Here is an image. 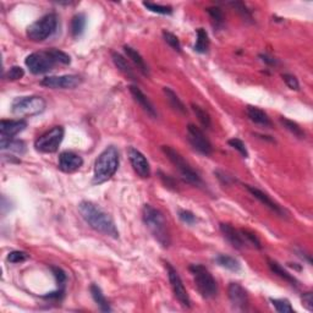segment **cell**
I'll list each match as a JSON object with an SVG mask.
<instances>
[{
  "label": "cell",
  "instance_id": "obj_18",
  "mask_svg": "<svg viewBox=\"0 0 313 313\" xmlns=\"http://www.w3.org/2000/svg\"><path fill=\"white\" fill-rule=\"evenodd\" d=\"M220 231L224 235V238L228 240V242L236 250H242L246 247V242H245L244 238H242L241 231H238L234 229L230 224H220Z\"/></svg>",
  "mask_w": 313,
  "mask_h": 313
},
{
  "label": "cell",
  "instance_id": "obj_13",
  "mask_svg": "<svg viewBox=\"0 0 313 313\" xmlns=\"http://www.w3.org/2000/svg\"><path fill=\"white\" fill-rule=\"evenodd\" d=\"M127 153L128 159H130L131 165H132L136 174L142 179H147V177L151 176V166H149L147 158L143 156L139 149L133 147L128 148Z\"/></svg>",
  "mask_w": 313,
  "mask_h": 313
},
{
  "label": "cell",
  "instance_id": "obj_44",
  "mask_svg": "<svg viewBox=\"0 0 313 313\" xmlns=\"http://www.w3.org/2000/svg\"><path fill=\"white\" fill-rule=\"evenodd\" d=\"M283 80H284V82L286 83V86L289 87V88L295 90V91H297L298 88H300V83H298L297 78L295 77V76H292L290 74H284Z\"/></svg>",
  "mask_w": 313,
  "mask_h": 313
},
{
  "label": "cell",
  "instance_id": "obj_22",
  "mask_svg": "<svg viewBox=\"0 0 313 313\" xmlns=\"http://www.w3.org/2000/svg\"><path fill=\"white\" fill-rule=\"evenodd\" d=\"M90 291H91V295H92L93 300H95V302L97 303L102 312H110V311H112V307H110L109 302H108V300L105 298L104 294L102 292L101 288H99L98 285H96V284H92V285L90 286Z\"/></svg>",
  "mask_w": 313,
  "mask_h": 313
},
{
  "label": "cell",
  "instance_id": "obj_9",
  "mask_svg": "<svg viewBox=\"0 0 313 313\" xmlns=\"http://www.w3.org/2000/svg\"><path fill=\"white\" fill-rule=\"evenodd\" d=\"M25 64L33 75H42L51 71L57 63L53 59L52 55L49 54V52L47 51L32 53L26 58Z\"/></svg>",
  "mask_w": 313,
  "mask_h": 313
},
{
  "label": "cell",
  "instance_id": "obj_14",
  "mask_svg": "<svg viewBox=\"0 0 313 313\" xmlns=\"http://www.w3.org/2000/svg\"><path fill=\"white\" fill-rule=\"evenodd\" d=\"M228 296L234 308L245 311L248 307L247 291L239 283H230L228 288Z\"/></svg>",
  "mask_w": 313,
  "mask_h": 313
},
{
  "label": "cell",
  "instance_id": "obj_12",
  "mask_svg": "<svg viewBox=\"0 0 313 313\" xmlns=\"http://www.w3.org/2000/svg\"><path fill=\"white\" fill-rule=\"evenodd\" d=\"M187 139H189V142L191 143L192 147L198 153L203 154V156H210L212 154V145H210L208 139L204 136V133L197 126L192 124L187 126Z\"/></svg>",
  "mask_w": 313,
  "mask_h": 313
},
{
  "label": "cell",
  "instance_id": "obj_4",
  "mask_svg": "<svg viewBox=\"0 0 313 313\" xmlns=\"http://www.w3.org/2000/svg\"><path fill=\"white\" fill-rule=\"evenodd\" d=\"M190 272L194 276L195 285L202 297L213 298L218 294V285L210 272L201 264H192Z\"/></svg>",
  "mask_w": 313,
  "mask_h": 313
},
{
  "label": "cell",
  "instance_id": "obj_45",
  "mask_svg": "<svg viewBox=\"0 0 313 313\" xmlns=\"http://www.w3.org/2000/svg\"><path fill=\"white\" fill-rule=\"evenodd\" d=\"M302 305L303 307H306L309 312L313 311V296L312 292H305L302 295Z\"/></svg>",
  "mask_w": 313,
  "mask_h": 313
},
{
  "label": "cell",
  "instance_id": "obj_10",
  "mask_svg": "<svg viewBox=\"0 0 313 313\" xmlns=\"http://www.w3.org/2000/svg\"><path fill=\"white\" fill-rule=\"evenodd\" d=\"M82 83V78L78 75L47 76L40 81L43 87L52 90H74Z\"/></svg>",
  "mask_w": 313,
  "mask_h": 313
},
{
  "label": "cell",
  "instance_id": "obj_46",
  "mask_svg": "<svg viewBox=\"0 0 313 313\" xmlns=\"http://www.w3.org/2000/svg\"><path fill=\"white\" fill-rule=\"evenodd\" d=\"M259 58H261L262 61H264L265 64H268V65H277V60L274 59V58L269 57V55H267V54L259 55Z\"/></svg>",
  "mask_w": 313,
  "mask_h": 313
},
{
  "label": "cell",
  "instance_id": "obj_1",
  "mask_svg": "<svg viewBox=\"0 0 313 313\" xmlns=\"http://www.w3.org/2000/svg\"><path fill=\"white\" fill-rule=\"evenodd\" d=\"M78 210H80L84 221L93 230L101 233L102 235L108 236V238H119V230L114 219L97 204L90 201H83L78 206Z\"/></svg>",
  "mask_w": 313,
  "mask_h": 313
},
{
  "label": "cell",
  "instance_id": "obj_24",
  "mask_svg": "<svg viewBox=\"0 0 313 313\" xmlns=\"http://www.w3.org/2000/svg\"><path fill=\"white\" fill-rule=\"evenodd\" d=\"M164 95L166 97V101L169 102V104H170V107L172 108L174 110H176L177 113L180 114H187V109L185 107V104L183 103V101L179 98V96L176 95V93L174 92L171 88H169V87H164Z\"/></svg>",
  "mask_w": 313,
  "mask_h": 313
},
{
  "label": "cell",
  "instance_id": "obj_25",
  "mask_svg": "<svg viewBox=\"0 0 313 313\" xmlns=\"http://www.w3.org/2000/svg\"><path fill=\"white\" fill-rule=\"evenodd\" d=\"M112 58H113L114 64H115V66L118 67V69L122 72V74L126 75L128 78H131V80L136 81V76H135L133 70L131 69V66L128 65L127 60L125 59V58L122 57L121 54H119V53H116V52H113Z\"/></svg>",
  "mask_w": 313,
  "mask_h": 313
},
{
  "label": "cell",
  "instance_id": "obj_2",
  "mask_svg": "<svg viewBox=\"0 0 313 313\" xmlns=\"http://www.w3.org/2000/svg\"><path fill=\"white\" fill-rule=\"evenodd\" d=\"M143 223L151 231L153 238L162 245L163 247H169L170 245V234L168 230V224L164 214L159 209L154 208L151 204H145L142 209Z\"/></svg>",
  "mask_w": 313,
  "mask_h": 313
},
{
  "label": "cell",
  "instance_id": "obj_38",
  "mask_svg": "<svg viewBox=\"0 0 313 313\" xmlns=\"http://www.w3.org/2000/svg\"><path fill=\"white\" fill-rule=\"evenodd\" d=\"M242 234V238H244L245 242H246V245H251V246L258 248V250H261L262 245L261 241H259L258 239H257V236L254 235V234L251 233V231L248 230H240Z\"/></svg>",
  "mask_w": 313,
  "mask_h": 313
},
{
  "label": "cell",
  "instance_id": "obj_20",
  "mask_svg": "<svg viewBox=\"0 0 313 313\" xmlns=\"http://www.w3.org/2000/svg\"><path fill=\"white\" fill-rule=\"evenodd\" d=\"M246 113L251 121H253L254 124L262 125V126H272L271 119H269L267 114L263 112L262 109H259V108L248 105L246 108Z\"/></svg>",
  "mask_w": 313,
  "mask_h": 313
},
{
  "label": "cell",
  "instance_id": "obj_37",
  "mask_svg": "<svg viewBox=\"0 0 313 313\" xmlns=\"http://www.w3.org/2000/svg\"><path fill=\"white\" fill-rule=\"evenodd\" d=\"M48 52L53 57V59L55 60V63L64 64V65H67V64L71 63V59H70L69 55H67L66 53L59 51V49H49Z\"/></svg>",
  "mask_w": 313,
  "mask_h": 313
},
{
  "label": "cell",
  "instance_id": "obj_23",
  "mask_svg": "<svg viewBox=\"0 0 313 313\" xmlns=\"http://www.w3.org/2000/svg\"><path fill=\"white\" fill-rule=\"evenodd\" d=\"M0 146H2L3 151H10L17 154H23L26 152L25 142L20 141V140L2 137V140H0Z\"/></svg>",
  "mask_w": 313,
  "mask_h": 313
},
{
  "label": "cell",
  "instance_id": "obj_41",
  "mask_svg": "<svg viewBox=\"0 0 313 313\" xmlns=\"http://www.w3.org/2000/svg\"><path fill=\"white\" fill-rule=\"evenodd\" d=\"M23 75H25V71H23L22 67L13 66L9 69L7 75H5V78L9 81H17L20 80V78H22Z\"/></svg>",
  "mask_w": 313,
  "mask_h": 313
},
{
  "label": "cell",
  "instance_id": "obj_31",
  "mask_svg": "<svg viewBox=\"0 0 313 313\" xmlns=\"http://www.w3.org/2000/svg\"><path fill=\"white\" fill-rule=\"evenodd\" d=\"M280 122L284 125V127L286 128V130H289L290 132L294 135V136L298 137V139H305V132H303V130L298 126V124H296L295 121H292V120H289L286 118H280Z\"/></svg>",
  "mask_w": 313,
  "mask_h": 313
},
{
  "label": "cell",
  "instance_id": "obj_28",
  "mask_svg": "<svg viewBox=\"0 0 313 313\" xmlns=\"http://www.w3.org/2000/svg\"><path fill=\"white\" fill-rule=\"evenodd\" d=\"M215 262L218 263L219 265L229 269L231 272H239L240 268H241L238 259L231 256H227V254H219V256H216Z\"/></svg>",
  "mask_w": 313,
  "mask_h": 313
},
{
  "label": "cell",
  "instance_id": "obj_32",
  "mask_svg": "<svg viewBox=\"0 0 313 313\" xmlns=\"http://www.w3.org/2000/svg\"><path fill=\"white\" fill-rule=\"evenodd\" d=\"M271 302L274 308L280 313H292L294 308L290 305L288 300H283V298H271Z\"/></svg>",
  "mask_w": 313,
  "mask_h": 313
},
{
  "label": "cell",
  "instance_id": "obj_43",
  "mask_svg": "<svg viewBox=\"0 0 313 313\" xmlns=\"http://www.w3.org/2000/svg\"><path fill=\"white\" fill-rule=\"evenodd\" d=\"M179 218L181 219V221H184V223H186L189 225H194L196 221H197V218H196V215L194 214V213L186 209L179 210Z\"/></svg>",
  "mask_w": 313,
  "mask_h": 313
},
{
  "label": "cell",
  "instance_id": "obj_7",
  "mask_svg": "<svg viewBox=\"0 0 313 313\" xmlns=\"http://www.w3.org/2000/svg\"><path fill=\"white\" fill-rule=\"evenodd\" d=\"M47 103L42 97H19L11 104V110L17 116H33L46 110Z\"/></svg>",
  "mask_w": 313,
  "mask_h": 313
},
{
  "label": "cell",
  "instance_id": "obj_26",
  "mask_svg": "<svg viewBox=\"0 0 313 313\" xmlns=\"http://www.w3.org/2000/svg\"><path fill=\"white\" fill-rule=\"evenodd\" d=\"M268 265H269V268H271V271L273 272L274 274H277L278 277H280L282 279L286 280L288 283H290L292 286L298 285V282L296 280V278H295L294 276H291L289 272H286L285 269H284L278 262L272 261V259H268Z\"/></svg>",
  "mask_w": 313,
  "mask_h": 313
},
{
  "label": "cell",
  "instance_id": "obj_3",
  "mask_svg": "<svg viewBox=\"0 0 313 313\" xmlns=\"http://www.w3.org/2000/svg\"><path fill=\"white\" fill-rule=\"evenodd\" d=\"M119 152L114 146H109L99 154L95 163V174L93 184L101 185L109 179H112L119 168Z\"/></svg>",
  "mask_w": 313,
  "mask_h": 313
},
{
  "label": "cell",
  "instance_id": "obj_39",
  "mask_svg": "<svg viewBox=\"0 0 313 313\" xmlns=\"http://www.w3.org/2000/svg\"><path fill=\"white\" fill-rule=\"evenodd\" d=\"M51 271L53 272V276L55 277V280H57L58 285H59V289H64V285H65L67 279L65 272L59 267H54V265H51Z\"/></svg>",
  "mask_w": 313,
  "mask_h": 313
},
{
  "label": "cell",
  "instance_id": "obj_21",
  "mask_svg": "<svg viewBox=\"0 0 313 313\" xmlns=\"http://www.w3.org/2000/svg\"><path fill=\"white\" fill-rule=\"evenodd\" d=\"M124 51L126 53L128 59H131V61L135 64V65L137 66V69L140 70V72H142L145 76H149V70L147 64L145 63V60H143V58L141 57V54H140L139 52L135 51L133 48H131V47L125 46L124 47Z\"/></svg>",
  "mask_w": 313,
  "mask_h": 313
},
{
  "label": "cell",
  "instance_id": "obj_36",
  "mask_svg": "<svg viewBox=\"0 0 313 313\" xmlns=\"http://www.w3.org/2000/svg\"><path fill=\"white\" fill-rule=\"evenodd\" d=\"M163 38H164V40H165V42L168 43V44L170 46L171 48L174 49L175 52L181 53V44H180V40L177 39V37L175 36V34H172L171 32L163 31Z\"/></svg>",
  "mask_w": 313,
  "mask_h": 313
},
{
  "label": "cell",
  "instance_id": "obj_35",
  "mask_svg": "<svg viewBox=\"0 0 313 313\" xmlns=\"http://www.w3.org/2000/svg\"><path fill=\"white\" fill-rule=\"evenodd\" d=\"M229 4L234 9H235L236 11H238L240 15L242 16V19H245V20H246V21H252V20H253L252 14H251V11L248 10L247 7L244 4V3H241V2H231V3H229Z\"/></svg>",
  "mask_w": 313,
  "mask_h": 313
},
{
  "label": "cell",
  "instance_id": "obj_8",
  "mask_svg": "<svg viewBox=\"0 0 313 313\" xmlns=\"http://www.w3.org/2000/svg\"><path fill=\"white\" fill-rule=\"evenodd\" d=\"M64 139V128L55 126L39 136L34 142V148L40 153H55Z\"/></svg>",
  "mask_w": 313,
  "mask_h": 313
},
{
  "label": "cell",
  "instance_id": "obj_11",
  "mask_svg": "<svg viewBox=\"0 0 313 313\" xmlns=\"http://www.w3.org/2000/svg\"><path fill=\"white\" fill-rule=\"evenodd\" d=\"M165 268L166 272H168V277H169V282H170L171 289L174 291L175 297L177 298V301L186 308H190L191 307V300H190L189 294H187L185 286H184L183 280L179 276L176 271L171 267V264L169 263H165Z\"/></svg>",
  "mask_w": 313,
  "mask_h": 313
},
{
  "label": "cell",
  "instance_id": "obj_34",
  "mask_svg": "<svg viewBox=\"0 0 313 313\" xmlns=\"http://www.w3.org/2000/svg\"><path fill=\"white\" fill-rule=\"evenodd\" d=\"M143 7L147 8L148 10L152 11V13L162 14V15H170V14L172 13V8L171 7H166V5L154 4V3L145 2V3H143Z\"/></svg>",
  "mask_w": 313,
  "mask_h": 313
},
{
  "label": "cell",
  "instance_id": "obj_19",
  "mask_svg": "<svg viewBox=\"0 0 313 313\" xmlns=\"http://www.w3.org/2000/svg\"><path fill=\"white\" fill-rule=\"evenodd\" d=\"M130 93L131 96H132V98L135 99V102H136V103L139 104L149 116L157 118L158 114L156 108H154V105L152 104V102L147 98V96H146L139 87L133 86V84L132 86H130Z\"/></svg>",
  "mask_w": 313,
  "mask_h": 313
},
{
  "label": "cell",
  "instance_id": "obj_5",
  "mask_svg": "<svg viewBox=\"0 0 313 313\" xmlns=\"http://www.w3.org/2000/svg\"><path fill=\"white\" fill-rule=\"evenodd\" d=\"M58 16L55 14H47L27 27L26 34L33 42H43L57 31Z\"/></svg>",
  "mask_w": 313,
  "mask_h": 313
},
{
  "label": "cell",
  "instance_id": "obj_17",
  "mask_svg": "<svg viewBox=\"0 0 313 313\" xmlns=\"http://www.w3.org/2000/svg\"><path fill=\"white\" fill-rule=\"evenodd\" d=\"M245 187H246L247 191L250 192V194L252 195L254 198H257V200L261 202V203L264 204V206H267L269 209L273 210V212L277 213V214L285 216V214H286L285 210H284L282 207L279 206V204L276 203V202L272 200V198L269 197L267 194H264V192L261 191V190L257 189V187H253V186H250V185H245Z\"/></svg>",
  "mask_w": 313,
  "mask_h": 313
},
{
  "label": "cell",
  "instance_id": "obj_33",
  "mask_svg": "<svg viewBox=\"0 0 313 313\" xmlns=\"http://www.w3.org/2000/svg\"><path fill=\"white\" fill-rule=\"evenodd\" d=\"M207 13H208V15L210 16V19H212L213 23H214L215 27H221L224 23V15H223V11H221V9L216 8V7H212L207 9Z\"/></svg>",
  "mask_w": 313,
  "mask_h": 313
},
{
  "label": "cell",
  "instance_id": "obj_30",
  "mask_svg": "<svg viewBox=\"0 0 313 313\" xmlns=\"http://www.w3.org/2000/svg\"><path fill=\"white\" fill-rule=\"evenodd\" d=\"M191 108L192 110H194L196 118L198 119V121L201 122V125L203 126L204 128H209L210 127V116L209 114L206 112V110L203 109V108L200 107L198 104H195L192 103L191 104Z\"/></svg>",
  "mask_w": 313,
  "mask_h": 313
},
{
  "label": "cell",
  "instance_id": "obj_16",
  "mask_svg": "<svg viewBox=\"0 0 313 313\" xmlns=\"http://www.w3.org/2000/svg\"><path fill=\"white\" fill-rule=\"evenodd\" d=\"M27 127L25 120H2L0 122V135L2 137L13 139L17 133L22 132Z\"/></svg>",
  "mask_w": 313,
  "mask_h": 313
},
{
  "label": "cell",
  "instance_id": "obj_40",
  "mask_svg": "<svg viewBox=\"0 0 313 313\" xmlns=\"http://www.w3.org/2000/svg\"><path fill=\"white\" fill-rule=\"evenodd\" d=\"M30 254L23 252V251H13V252L9 253L8 256V261L10 263H22L25 261H27Z\"/></svg>",
  "mask_w": 313,
  "mask_h": 313
},
{
  "label": "cell",
  "instance_id": "obj_29",
  "mask_svg": "<svg viewBox=\"0 0 313 313\" xmlns=\"http://www.w3.org/2000/svg\"><path fill=\"white\" fill-rule=\"evenodd\" d=\"M208 48H209L208 33H207V31L204 30V28H198L197 40H196V44H195V51L197 53H201V54H203V53L208 52Z\"/></svg>",
  "mask_w": 313,
  "mask_h": 313
},
{
  "label": "cell",
  "instance_id": "obj_47",
  "mask_svg": "<svg viewBox=\"0 0 313 313\" xmlns=\"http://www.w3.org/2000/svg\"><path fill=\"white\" fill-rule=\"evenodd\" d=\"M160 175H162V180H163V183L165 184L166 185V187H172V186H175V184H174V181H172L170 177L168 176V175H163L162 172H160Z\"/></svg>",
  "mask_w": 313,
  "mask_h": 313
},
{
  "label": "cell",
  "instance_id": "obj_42",
  "mask_svg": "<svg viewBox=\"0 0 313 313\" xmlns=\"http://www.w3.org/2000/svg\"><path fill=\"white\" fill-rule=\"evenodd\" d=\"M229 145L233 147L234 149H236V151L239 152L240 154H241L244 158H247L248 157V152H247V148L246 146H245V143L241 141V140L239 139H231L229 140Z\"/></svg>",
  "mask_w": 313,
  "mask_h": 313
},
{
  "label": "cell",
  "instance_id": "obj_6",
  "mask_svg": "<svg viewBox=\"0 0 313 313\" xmlns=\"http://www.w3.org/2000/svg\"><path fill=\"white\" fill-rule=\"evenodd\" d=\"M162 151L164 152V154L168 157V159L176 166L177 170L180 171L181 177H183L184 181H186L187 184L194 186H201L202 185V180L200 175L196 172L194 169L190 166L189 163L184 159L183 156L179 153V152L175 151L174 148H171L170 146H163Z\"/></svg>",
  "mask_w": 313,
  "mask_h": 313
},
{
  "label": "cell",
  "instance_id": "obj_27",
  "mask_svg": "<svg viewBox=\"0 0 313 313\" xmlns=\"http://www.w3.org/2000/svg\"><path fill=\"white\" fill-rule=\"evenodd\" d=\"M84 27H86V15L84 14H76L72 17L71 23H70V30H71L72 37H80L83 33Z\"/></svg>",
  "mask_w": 313,
  "mask_h": 313
},
{
  "label": "cell",
  "instance_id": "obj_15",
  "mask_svg": "<svg viewBox=\"0 0 313 313\" xmlns=\"http://www.w3.org/2000/svg\"><path fill=\"white\" fill-rule=\"evenodd\" d=\"M83 164V159L78 154L74 153V152L65 151L60 153L59 156V163L58 166L61 171L64 172H74L81 168Z\"/></svg>",
  "mask_w": 313,
  "mask_h": 313
}]
</instances>
